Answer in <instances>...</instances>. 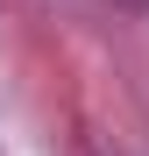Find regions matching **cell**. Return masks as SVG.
Returning a JSON list of instances; mask_svg holds the SVG:
<instances>
[{"label":"cell","instance_id":"6da1fadb","mask_svg":"<svg viewBox=\"0 0 149 156\" xmlns=\"http://www.w3.org/2000/svg\"><path fill=\"white\" fill-rule=\"evenodd\" d=\"M121 7H135V14H149V0H121Z\"/></svg>","mask_w":149,"mask_h":156}]
</instances>
